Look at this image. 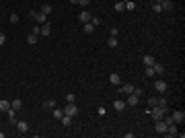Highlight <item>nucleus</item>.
I'll return each instance as SVG.
<instances>
[{
    "mask_svg": "<svg viewBox=\"0 0 185 138\" xmlns=\"http://www.w3.org/2000/svg\"><path fill=\"white\" fill-rule=\"evenodd\" d=\"M29 17L33 19L35 23H39V25H41V23H45V21H47V14H43L41 11H31V12H29Z\"/></svg>",
    "mask_w": 185,
    "mask_h": 138,
    "instance_id": "obj_1",
    "label": "nucleus"
},
{
    "mask_svg": "<svg viewBox=\"0 0 185 138\" xmlns=\"http://www.w3.org/2000/svg\"><path fill=\"white\" fill-rule=\"evenodd\" d=\"M64 114L70 115V117H74V115L78 114V107H76V103H66V107H64Z\"/></svg>",
    "mask_w": 185,
    "mask_h": 138,
    "instance_id": "obj_2",
    "label": "nucleus"
},
{
    "mask_svg": "<svg viewBox=\"0 0 185 138\" xmlns=\"http://www.w3.org/2000/svg\"><path fill=\"white\" fill-rule=\"evenodd\" d=\"M171 117H173L175 124H183V122H185V111H183V109H177V111H175Z\"/></svg>",
    "mask_w": 185,
    "mask_h": 138,
    "instance_id": "obj_3",
    "label": "nucleus"
},
{
    "mask_svg": "<svg viewBox=\"0 0 185 138\" xmlns=\"http://www.w3.org/2000/svg\"><path fill=\"white\" fill-rule=\"evenodd\" d=\"M126 103L130 105V107H136V105L140 103V97H138V95H134V93H130L127 99H126Z\"/></svg>",
    "mask_w": 185,
    "mask_h": 138,
    "instance_id": "obj_4",
    "label": "nucleus"
},
{
    "mask_svg": "<svg viewBox=\"0 0 185 138\" xmlns=\"http://www.w3.org/2000/svg\"><path fill=\"white\" fill-rule=\"evenodd\" d=\"M49 33H52V25H49V21L39 25V35H49Z\"/></svg>",
    "mask_w": 185,
    "mask_h": 138,
    "instance_id": "obj_5",
    "label": "nucleus"
},
{
    "mask_svg": "<svg viewBox=\"0 0 185 138\" xmlns=\"http://www.w3.org/2000/svg\"><path fill=\"white\" fill-rule=\"evenodd\" d=\"M126 107H127V103L124 99H115V101H113V109H115V111H124Z\"/></svg>",
    "mask_w": 185,
    "mask_h": 138,
    "instance_id": "obj_6",
    "label": "nucleus"
},
{
    "mask_svg": "<svg viewBox=\"0 0 185 138\" xmlns=\"http://www.w3.org/2000/svg\"><path fill=\"white\" fill-rule=\"evenodd\" d=\"M91 19H92V14H91V12H89V11H82L80 14H78V21H80L82 25H84V23H89Z\"/></svg>",
    "mask_w": 185,
    "mask_h": 138,
    "instance_id": "obj_7",
    "label": "nucleus"
},
{
    "mask_svg": "<svg viewBox=\"0 0 185 138\" xmlns=\"http://www.w3.org/2000/svg\"><path fill=\"white\" fill-rule=\"evenodd\" d=\"M17 130H19V134H27L29 132V124L21 120V122H17Z\"/></svg>",
    "mask_w": 185,
    "mask_h": 138,
    "instance_id": "obj_8",
    "label": "nucleus"
},
{
    "mask_svg": "<svg viewBox=\"0 0 185 138\" xmlns=\"http://www.w3.org/2000/svg\"><path fill=\"white\" fill-rule=\"evenodd\" d=\"M154 130H156L158 134H165V132H167V124H165L162 120H156V124H154Z\"/></svg>",
    "mask_w": 185,
    "mask_h": 138,
    "instance_id": "obj_9",
    "label": "nucleus"
},
{
    "mask_svg": "<svg viewBox=\"0 0 185 138\" xmlns=\"http://www.w3.org/2000/svg\"><path fill=\"white\" fill-rule=\"evenodd\" d=\"M152 70H154V74H158V76L165 74V66H162L161 62H154V64H152Z\"/></svg>",
    "mask_w": 185,
    "mask_h": 138,
    "instance_id": "obj_10",
    "label": "nucleus"
},
{
    "mask_svg": "<svg viewBox=\"0 0 185 138\" xmlns=\"http://www.w3.org/2000/svg\"><path fill=\"white\" fill-rule=\"evenodd\" d=\"M154 89H156L158 93H165V91H167V82H165V79H161V81L154 82Z\"/></svg>",
    "mask_w": 185,
    "mask_h": 138,
    "instance_id": "obj_11",
    "label": "nucleus"
},
{
    "mask_svg": "<svg viewBox=\"0 0 185 138\" xmlns=\"http://www.w3.org/2000/svg\"><path fill=\"white\" fill-rule=\"evenodd\" d=\"M165 134H167V136H177V134H179V132H177V124H169Z\"/></svg>",
    "mask_w": 185,
    "mask_h": 138,
    "instance_id": "obj_12",
    "label": "nucleus"
},
{
    "mask_svg": "<svg viewBox=\"0 0 185 138\" xmlns=\"http://www.w3.org/2000/svg\"><path fill=\"white\" fill-rule=\"evenodd\" d=\"M134 89H136V87H134L132 82H126V85L121 87V93H124V95H130V93H134Z\"/></svg>",
    "mask_w": 185,
    "mask_h": 138,
    "instance_id": "obj_13",
    "label": "nucleus"
},
{
    "mask_svg": "<svg viewBox=\"0 0 185 138\" xmlns=\"http://www.w3.org/2000/svg\"><path fill=\"white\" fill-rule=\"evenodd\" d=\"M6 115H8V122H11V124H17V109H8V111H6Z\"/></svg>",
    "mask_w": 185,
    "mask_h": 138,
    "instance_id": "obj_14",
    "label": "nucleus"
},
{
    "mask_svg": "<svg viewBox=\"0 0 185 138\" xmlns=\"http://www.w3.org/2000/svg\"><path fill=\"white\" fill-rule=\"evenodd\" d=\"M37 41H39V35H35V33H29V35H27V43H29V46H35Z\"/></svg>",
    "mask_w": 185,
    "mask_h": 138,
    "instance_id": "obj_15",
    "label": "nucleus"
},
{
    "mask_svg": "<svg viewBox=\"0 0 185 138\" xmlns=\"http://www.w3.org/2000/svg\"><path fill=\"white\" fill-rule=\"evenodd\" d=\"M142 62H144V66H152L156 60H154V56H150V54H146V56L142 58Z\"/></svg>",
    "mask_w": 185,
    "mask_h": 138,
    "instance_id": "obj_16",
    "label": "nucleus"
},
{
    "mask_svg": "<svg viewBox=\"0 0 185 138\" xmlns=\"http://www.w3.org/2000/svg\"><path fill=\"white\" fill-rule=\"evenodd\" d=\"M161 6H162V11H173V8H175V4L171 2V0H162Z\"/></svg>",
    "mask_w": 185,
    "mask_h": 138,
    "instance_id": "obj_17",
    "label": "nucleus"
},
{
    "mask_svg": "<svg viewBox=\"0 0 185 138\" xmlns=\"http://www.w3.org/2000/svg\"><path fill=\"white\" fill-rule=\"evenodd\" d=\"M109 82H111V85H119V82H121L119 74H117V72H111V74H109Z\"/></svg>",
    "mask_w": 185,
    "mask_h": 138,
    "instance_id": "obj_18",
    "label": "nucleus"
},
{
    "mask_svg": "<svg viewBox=\"0 0 185 138\" xmlns=\"http://www.w3.org/2000/svg\"><path fill=\"white\" fill-rule=\"evenodd\" d=\"M62 115H64V109H60V107H54V109H52V117L62 120Z\"/></svg>",
    "mask_w": 185,
    "mask_h": 138,
    "instance_id": "obj_19",
    "label": "nucleus"
},
{
    "mask_svg": "<svg viewBox=\"0 0 185 138\" xmlns=\"http://www.w3.org/2000/svg\"><path fill=\"white\" fill-rule=\"evenodd\" d=\"M8 109H11V101L0 99V111H8Z\"/></svg>",
    "mask_w": 185,
    "mask_h": 138,
    "instance_id": "obj_20",
    "label": "nucleus"
},
{
    "mask_svg": "<svg viewBox=\"0 0 185 138\" xmlns=\"http://www.w3.org/2000/svg\"><path fill=\"white\" fill-rule=\"evenodd\" d=\"M126 11V0H119V2H115V12H124Z\"/></svg>",
    "mask_w": 185,
    "mask_h": 138,
    "instance_id": "obj_21",
    "label": "nucleus"
},
{
    "mask_svg": "<svg viewBox=\"0 0 185 138\" xmlns=\"http://www.w3.org/2000/svg\"><path fill=\"white\" fill-rule=\"evenodd\" d=\"M107 46H109V47H113V50H115V47L119 46V41H117V37H115V35H111V37H109V41H107Z\"/></svg>",
    "mask_w": 185,
    "mask_h": 138,
    "instance_id": "obj_22",
    "label": "nucleus"
},
{
    "mask_svg": "<svg viewBox=\"0 0 185 138\" xmlns=\"http://www.w3.org/2000/svg\"><path fill=\"white\" fill-rule=\"evenodd\" d=\"M11 107H12V109H17V111H19V109L23 107V101H21V99H12V101H11Z\"/></svg>",
    "mask_w": 185,
    "mask_h": 138,
    "instance_id": "obj_23",
    "label": "nucleus"
},
{
    "mask_svg": "<svg viewBox=\"0 0 185 138\" xmlns=\"http://www.w3.org/2000/svg\"><path fill=\"white\" fill-rule=\"evenodd\" d=\"M60 122H62V124H64V126L68 128L70 124H72V117H70V115H66V114H64V115H62V120H60Z\"/></svg>",
    "mask_w": 185,
    "mask_h": 138,
    "instance_id": "obj_24",
    "label": "nucleus"
},
{
    "mask_svg": "<svg viewBox=\"0 0 185 138\" xmlns=\"http://www.w3.org/2000/svg\"><path fill=\"white\" fill-rule=\"evenodd\" d=\"M82 29H84V33H92V31H95V25H92V23H84V25H82Z\"/></svg>",
    "mask_w": 185,
    "mask_h": 138,
    "instance_id": "obj_25",
    "label": "nucleus"
},
{
    "mask_svg": "<svg viewBox=\"0 0 185 138\" xmlns=\"http://www.w3.org/2000/svg\"><path fill=\"white\" fill-rule=\"evenodd\" d=\"M52 11H54L52 4H43V6H41V12H43V14H52Z\"/></svg>",
    "mask_w": 185,
    "mask_h": 138,
    "instance_id": "obj_26",
    "label": "nucleus"
},
{
    "mask_svg": "<svg viewBox=\"0 0 185 138\" xmlns=\"http://www.w3.org/2000/svg\"><path fill=\"white\" fill-rule=\"evenodd\" d=\"M66 103H76V95H74V93H68V95H66Z\"/></svg>",
    "mask_w": 185,
    "mask_h": 138,
    "instance_id": "obj_27",
    "label": "nucleus"
},
{
    "mask_svg": "<svg viewBox=\"0 0 185 138\" xmlns=\"http://www.w3.org/2000/svg\"><path fill=\"white\" fill-rule=\"evenodd\" d=\"M43 107H45V109H54V107H56V101H54V99H49V101L43 103Z\"/></svg>",
    "mask_w": 185,
    "mask_h": 138,
    "instance_id": "obj_28",
    "label": "nucleus"
},
{
    "mask_svg": "<svg viewBox=\"0 0 185 138\" xmlns=\"http://www.w3.org/2000/svg\"><path fill=\"white\" fill-rule=\"evenodd\" d=\"M152 11H154V12H162L161 2H152Z\"/></svg>",
    "mask_w": 185,
    "mask_h": 138,
    "instance_id": "obj_29",
    "label": "nucleus"
},
{
    "mask_svg": "<svg viewBox=\"0 0 185 138\" xmlns=\"http://www.w3.org/2000/svg\"><path fill=\"white\" fill-rule=\"evenodd\" d=\"M126 8H127V11H134V8H136V2H132V0H126Z\"/></svg>",
    "mask_w": 185,
    "mask_h": 138,
    "instance_id": "obj_30",
    "label": "nucleus"
},
{
    "mask_svg": "<svg viewBox=\"0 0 185 138\" xmlns=\"http://www.w3.org/2000/svg\"><path fill=\"white\" fill-rule=\"evenodd\" d=\"M146 76H148V79H152V76H154V70H152V66H146Z\"/></svg>",
    "mask_w": 185,
    "mask_h": 138,
    "instance_id": "obj_31",
    "label": "nucleus"
},
{
    "mask_svg": "<svg viewBox=\"0 0 185 138\" xmlns=\"http://www.w3.org/2000/svg\"><path fill=\"white\" fill-rule=\"evenodd\" d=\"M134 95H138L140 99H142L144 97V89H134Z\"/></svg>",
    "mask_w": 185,
    "mask_h": 138,
    "instance_id": "obj_32",
    "label": "nucleus"
},
{
    "mask_svg": "<svg viewBox=\"0 0 185 138\" xmlns=\"http://www.w3.org/2000/svg\"><path fill=\"white\" fill-rule=\"evenodd\" d=\"M76 4H80V6H89L91 0H76Z\"/></svg>",
    "mask_w": 185,
    "mask_h": 138,
    "instance_id": "obj_33",
    "label": "nucleus"
},
{
    "mask_svg": "<svg viewBox=\"0 0 185 138\" xmlns=\"http://www.w3.org/2000/svg\"><path fill=\"white\" fill-rule=\"evenodd\" d=\"M8 21H11L12 25H17V23H19V17H17V14H11V19H8Z\"/></svg>",
    "mask_w": 185,
    "mask_h": 138,
    "instance_id": "obj_34",
    "label": "nucleus"
},
{
    "mask_svg": "<svg viewBox=\"0 0 185 138\" xmlns=\"http://www.w3.org/2000/svg\"><path fill=\"white\" fill-rule=\"evenodd\" d=\"M89 23H92V25H95V27H99V25H101V21H99L97 17H92V19H91V21H89Z\"/></svg>",
    "mask_w": 185,
    "mask_h": 138,
    "instance_id": "obj_35",
    "label": "nucleus"
},
{
    "mask_svg": "<svg viewBox=\"0 0 185 138\" xmlns=\"http://www.w3.org/2000/svg\"><path fill=\"white\" fill-rule=\"evenodd\" d=\"M154 105H158V99H148V107H154Z\"/></svg>",
    "mask_w": 185,
    "mask_h": 138,
    "instance_id": "obj_36",
    "label": "nucleus"
},
{
    "mask_svg": "<svg viewBox=\"0 0 185 138\" xmlns=\"http://www.w3.org/2000/svg\"><path fill=\"white\" fill-rule=\"evenodd\" d=\"M4 43H6V35H4V33H0V47L4 46Z\"/></svg>",
    "mask_w": 185,
    "mask_h": 138,
    "instance_id": "obj_37",
    "label": "nucleus"
},
{
    "mask_svg": "<svg viewBox=\"0 0 185 138\" xmlns=\"http://www.w3.org/2000/svg\"><path fill=\"white\" fill-rule=\"evenodd\" d=\"M158 105H161V107H167V99H158Z\"/></svg>",
    "mask_w": 185,
    "mask_h": 138,
    "instance_id": "obj_38",
    "label": "nucleus"
},
{
    "mask_svg": "<svg viewBox=\"0 0 185 138\" xmlns=\"http://www.w3.org/2000/svg\"><path fill=\"white\" fill-rule=\"evenodd\" d=\"M0 138H4V132H0Z\"/></svg>",
    "mask_w": 185,
    "mask_h": 138,
    "instance_id": "obj_39",
    "label": "nucleus"
},
{
    "mask_svg": "<svg viewBox=\"0 0 185 138\" xmlns=\"http://www.w3.org/2000/svg\"><path fill=\"white\" fill-rule=\"evenodd\" d=\"M154 2H162V0H154Z\"/></svg>",
    "mask_w": 185,
    "mask_h": 138,
    "instance_id": "obj_40",
    "label": "nucleus"
}]
</instances>
